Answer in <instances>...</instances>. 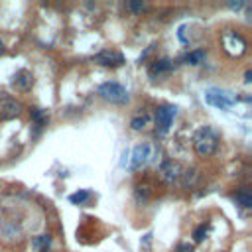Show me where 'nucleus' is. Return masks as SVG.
Segmentation results:
<instances>
[{"instance_id":"dca6fc26","label":"nucleus","mask_w":252,"mask_h":252,"mask_svg":"<svg viewBox=\"0 0 252 252\" xmlns=\"http://www.w3.org/2000/svg\"><path fill=\"white\" fill-rule=\"evenodd\" d=\"M146 124H148V116H146V114H144V116H134V118L130 120L132 130H144Z\"/></svg>"},{"instance_id":"f257e3e1","label":"nucleus","mask_w":252,"mask_h":252,"mask_svg":"<svg viewBox=\"0 0 252 252\" xmlns=\"http://www.w3.org/2000/svg\"><path fill=\"white\" fill-rule=\"evenodd\" d=\"M193 148L201 158H209L219 148V134L211 126H201L193 134Z\"/></svg>"},{"instance_id":"b1692460","label":"nucleus","mask_w":252,"mask_h":252,"mask_svg":"<svg viewBox=\"0 0 252 252\" xmlns=\"http://www.w3.org/2000/svg\"><path fill=\"white\" fill-rule=\"evenodd\" d=\"M222 252H226V250H222Z\"/></svg>"},{"instance_id":"4468645a","label":"nucleus","mask_w":252,"mask_h":252,"mask_svg":"<svg viewBox=\"0 0 252 252\" xmlns=\"http://www.w3.org/2000/svg\"><path fill=\"white\" fill-rule=\"evenodd\" d=\"M197 177H199V173H197V169H183L181 171V175H179V181H181V185L183 187H191L195 181H197Z\"/></svg>"},{"instance_id":"ddd939ff","label":"nucleus","mask_w":252,"mask_h":252,"mask_svg":"<svg viewBox=\"0 0 252 252\" xmlns=\"http://www.w3.org/2000/svg\"><path fill=\"white\" fill-rule=\"evenodd\" d=\"M234 201H236L240 207H244V209L252 207V193H250V189H248V187H240V189L234 193Z\"/></svg>"},{"instance_id":"39448f33","label":"nucleus","mask_w":252,"mask_h":252,"mask_svg":"<svg viewBox=\"0 0 252 252\" xmlns=\"http://www.w3.org/2000/svg\"><path fill=\"white\" fill-rule=\"evenodd\" d=\"M222 45L230 55H242L246 51V39L232 30H226L222 33Z\"/></svg>"},{"instance_id":"6ab92c4d","label":"nucleus","mask_w":252,"mask_h":252,"mask_svg":"<svg viewBox=\"0 0 252 252\" xmlns=\"http://www.w3.org/2000/svg\"><path fill=\"white\" fill-rule=\"evenodd\" d=\"M175 252H193V244H189V242H179L177 248H175Z\"/></svg>"},{"instance_id":"f8f14e48","label":"nucleus","mask_w":252,"mask_h":252,"mask_svg":"<svg viewBox=\"0 0 252 252\" xmlns=\"http://www.w3.org/2000/svg\"><path fill=\"white\" fill-rule=\"evenodd\" d=\"M205 57H207V51H205V49H193V51L185 53V55L181 57V61H183V63H189V65H199V63H203Z\"/></svg>"},{"instance_id":"9d476101","label":"nucleus","mask_w":252,"mask_h":252,"mask_svg":"<svg viewBox=\"0 0 252 252\" xmlns=\"http://www.w3.org/2000/svg\"><path fill=\"white\" fill-rule=\"evenodd\" d=\"M32 85H33V75L28 69H20L12 79V87H16L18 91H30Z\"/></svg>"},{"instance_id":"412c9836","label":"nucleus","mask_w":252,"mask_h":252,"mask_svg":"<svg viewBox=\"0 0 252 252\" xmlns=\"http://www.w3.org/2000/svg\"><path fill=\"white\" fill-rule=\"evenodd\" d=\"M250 77H252V71L248 69V71L244 73V83H250Z\"/></svg>"},{"instance_id":"9b49d317","label":"nucleus","mask_w":252,"mask_h":252,"mask_svg":"<svg viewBox=\"0 0 252 252\" xmlns=\"http://www.w3.org/2000/svg\"><path fill=\"white\" fill-rule=\"evenodd\" d=\"M173 67V61H169V59H156V61H152V65H150V77H156V73L159 75V73H163V71H169Z\"/></svg>"},{"instance_id":"7ed1b4c3","label":"nucleus","mask_w":252,"mask_h":252,"mask_svg":"<svg viewBox=\"0 0 252 252\" xmlns=\"http://www.w3.org/2000/svg\"><path fill=\"white\" fill-rule=\"evenodd\" d=\"M205 100H207L211 106L219 108V110H228V108L234 104V98L230 96V93H226V91H222V89H217V87H209V89L205 91Z\"/></svg>"},{"instance_id":"1a4fd4ad","label":"nucleus","mask_w":252,"mask_h":252,"mask_svg":"<svg viewBox=\"0 0 252 252\" xmlns=\"http://www.w3.org/2000/svg\"><path fill=\"white\" fill-rule=\"evenodd\" d=\"M22 112V104L16 98H2L0 100V118H16Z\"/></svg>"},{"instance_id":"aec40b11","label":"nucleus","mask_w":252,"mask_h":252,"mask_svg":"<svg viewBox=\"0 0 252 252\" xmlns=\"http://www.w3.org/2000/svg\"><path fill=\"white\" fill-rule=\"evenodd\" d=\"M33 244H35V246H43V244H49V234H41L39 238H35V240H33Z\"/></svg>"},{"instance_id":"4be33fe9","label":"nucleus","mask_w":252,"mask_h":252,"mask_svg":"<svg viewBox=\"0 0 252 252\" xmlns=\"http://www.w3.org/2000/svg\"><path fill=\"white\" fill-rule=\"evenodd\" d=\"M4 51V43H2V39H0V53Z\"/></svg>"},{"instance_id":"2eb2a0df","label":"nucleus","mask_w":252,"mask_h":252,"mask_svg":"<svg viewBox=\"0 0 252 252\" xmlns=\"http://www.w3.org/2000/svg\"><path fill=\"white\" fill-rule=\"evenodd\" d=\"M89 197H91V191H87V189H85V191H77V193H73V195L69 197V201H71V203H75V205H83Z\"/></svg>"},{"instance_id":"6e6552de","label":"nucleus","mask_w":252,"mask_h":252,"mask_svg":"<svg viewBox=\"0 0 252 252\" xmlns=\"http://www.w3.org/2000/svg\"><path fill=\"white\" fill-rule=\"evenodd\" d=\"M181 171H183V167H181L177 161H173V159H165V161L159 165V177H161L165 183L177 181L179 175H181Z\"/></svg>"},{"instance_id":"20e7f679","label":"nucleus","mask_w":252,"mask_h":252,"mask_svg":"<svg viewBox=\"0 0 252 252\" xmlns=\"http://www.w3.org/2000/svg\"><path fill=\"white\" fill-rule=\"evenodd\" d=\"M175 112H177V108L173 104H159L156 108V128L159 134H165L169 130V126L175 118Z\"/></svg>"},{"instance_id":"5701e85b","label":"nucleus","mask_w":252,"mask_h":252,"mask_svg":"<svg viewBox=\"0 0 252 252\" xmlns=\"http://www.w3.org/2000/svg\"><path fill=\"white\" fill-rule=\"evenodd\" d=\"M41 252H47V248H41Z\"/></svg>"},{"instance_id":"0eeeda50","label":"nucleus","mask_w":252,"mask_h":252,"mask_svg":"<svg viewBox=\"0 0 252 252\" xmlns=\"http://www.w3.org/2000/svg\"><path fill=\"white\" fill-rule=\"evenodd\" d=\"M148 159H150V144L142 142V144L134 146V150L130 154V167L132 169H140L142 165H146Z\"/></svg>"},{"instance_id":"f03ea898","label":"nucleus","mask_w":252,"mask_h":252,"mask_svg":"<svg viewBox=\"0 0 252 252\" xmlns=\"http://www.w3.org/2000/svg\"><path fill=\"white\" fill-rule=\"evenodd\" d=\"M96 93L100 94V98H104V100H108V102H112V104H122V102L128 100L126 89H124L120 83H116V81H106V83L98 85Z\"/></svg>"},{"instance_id":"423d86ee","label":"nucleus","mask_w":252,"mask_h":252,"mask_svg":"<svg viewBox=\"0 0 252 252\" xmlns=\"http://www.w3.org/2000/svg\"><path fill=\"white\" fill-rule=\"evenodd\" d=\"M94 63L98 65H104V67H118L124 63V55L120 51H110V49H102L100 53H96L93 57Z\"/></svg>"},{"instance_id":"f3484780","label":"nucleus","mask_w":252,"mask_h":252,"mask_svg":"<svg viewBox=\"0 0 252 252\" xmlns=\"http://www.w3.org/2000/svg\"><path fill=\"white\" fill-rule=\"evenodd\" d=\"M205 236H207V226H205V224L195 226V230H193V240H195V242H201Z\"/></svg>"},{"instance_id":"a211bd4d","label":"nucleus","mask_w":252,"mask_h":252,"mask_svg":"<svg viewBox=\"0 0 252 252\" xmlns=\"http://www.w3.org/2000/svg\"><path fill=\"white\" fill-rule=\"evenodd\" d=\"M126 8L132 10V12H142V10L146 8V4H144V2H128Z\"/></svg>"}]
</instances>
